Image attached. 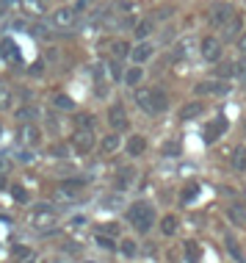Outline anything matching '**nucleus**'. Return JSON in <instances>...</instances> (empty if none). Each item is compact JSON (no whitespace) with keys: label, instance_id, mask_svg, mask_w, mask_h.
Instances as JSON below:
<instances>
[{"label":"nucleus","instance_id":"f257e3e1","mask_svg":"<svg viewBox=\"0 0 246 263\" xmlns=\"http://www.w3.org/2000/svg\"><path fill=\"white\" fill-rule=\"evenodd\" d=\"M136 103H138V108H141L144 114H163L169 108V97H166V91H160V89H138L136 91Z\"/></svg>","mask_w":246,"mask_h":263},{"label":"nucleus","instance_id":"f03ea898","mask_svg":"<svg viewBox=\"0 0 246 263\" xmlns=\"http://www.w3.org/2000/svg\"><path fill=\"white\" fill-rule=\"evenodd\" d=\"M128 222L136 227L138 233H147L155 222V211H152L150 202H133L128 208Z\"/></svg>","mask_w":246,"mask_h":263},{"label":"nucleus","instance_id":"7ed1b4c3","mask_svg":"<svg viewBox=\"0 0 246 263\" xmlns=\"http://www.w3.org/2000/svg\"><path fill=\"white\" fill-rule=\"evenodd\" d=\"M50 25L58 31H69V28L78 25V6H61L50 14Z\"/></svg>","mask_w":246,"mask_h":263},{"label":"nucleus","instance_id":"20e7f679","mask_svg":"<svg viewBox=\"0 0 246 263\" xmlns=\"http://www.w3.org/2000/svg\"><path fill=\"white\" fill-rule=\"evenodd\" d=\"M31 224L36 227V230L47 233V230H53V227L58 224V216H55L53 208H47V205H39V208L31 213Z\"/></svg>","mask_w":246,"mask_h":263},{"label":"nucleus","instance_id":"39448f33","mask_svg":"<svg viewBox=\"0 0 246 263\" xmlns=\"http://www.w3.org/2000/svg\"><path fill=\"white\" fill-rule=\"evenodd\" d=\"M19 144L28 147V150H33V147H39L42 144V130L33 122H28L19 127Z\"/></svg>","mask_w":246,"mask_h":263},{"label":"nucleus","instance_id":"423d86ee","mask_svg":"<svg viewBox=\"0 0 246 263\" xmlns=\"http://www.w3.org/2000/svg\"><path fill=\"white\" fill-rule=\"evenodd\" d=\"M233 14L235 11H233V6H230V3H216L213 9H210L208 17H210V25L221 28V25H227L230 20H233Z\"/></svg>","mask_w":246,"mask_h":263},{"label":"nucleus","instance_id":"0eeeda50","mask_svg":"<svg viewBox=\"0 0 246 263\" xmlns=\"http://www.w3.org/2000/svg\"><path fill=\"white\" fill-rule=\"evenodd\" d=\"M196 95H230V83L227 81H219V78H216V81H199L196 83Z\"/></svg>","mask_w":246,"mask_h":263},{"label":"nucleus","instance_id":"6e6552de","mask_svg":"<svg viewBox=\"0 0 246 263\" xmlns=\"http://www.w3.org/2000/svg\"><path fill=\"white\" fill-rule=\"evenodd\" d=\"M152 55H155V45H152L150 39H141V42H138V45L130 50L133 64H147V61L152 59Z\"/></svg>","mask_w":246,"mask_h":263},{"label":"nucleus","instance_id":"1a4fd4ad","mask_svg":"<svg viewBox=\"0 0 246 263\" xmlns=\"http://www.w3.org/2000/svg\"><path fill=\"white\" fill-rule=\"evenodd\" d=\"M202 59H205L208 64H216L221 59V42L216 36H205V39H202Z\"/></svg>","mask_w":246,"mask_h":263},{"label":"nucleus","instance_id":"9d476101","mask_svg":"<svg viewBox=\"0 0 246 263\" xmlns=\"http://www.w3.org/2000/svg\"><path fill=\"white\" fill-rule=\"evenodd\" d=\"M72 144H75V150H78V153H89L91 147H94V133L80 127V130L72 136Z\"/></svg>","mask_w":246,"mask_h":263},{"label":"nucleus","instance_id":"9b49d317","mask_svg":"<svg viewBox=\"0 0 246 263\" xmlns=\"http://www.w3.org/2000/svg\"><path fill=\"white\" fill-rule=\"evenodd\" d=\"M108 122H111V127H114V130H125V127H128V114H125L122 105H111Z\"/></svg>","mask_w":246,"mask_h":263},{"label":"nucleus","instance_id":"f8f14e48","mask_svg":"<svg viewBox=\"0 0 246 263\" xmlns=\"http://www.w3.org/2000/svg\"><path fill=\"white\" fill-rule=\"evenodd\" d=\"M224 130H227V119H213V122L205 127V144H213Z\"/></svg>","mask_w":246,"mask_h":263},{"label":"nucleus","instance_id":"ddd939ff","mask_svg":"<svg viewBox=\"0 0 246 263\" xmlns=\"http://www.w3.org/2000/svg\"><path fill=\"white\" fill-rule=\"evenodd\" d=\"M238 33H243V20L238 14H233V20L227 25H221V39H235Z\"/></svg>","mask_w":246,"mask_h":263},{"label":"nucleus","instance_id":"4468645a","mask_svg":"<svg viewBox=\"0 0 246 263\" xmlns=\"http://www.w3.org/2000/svg\"><path fill=\"white\" fill-rule=\"evenodd\" d=\"M11 100H14V91H11V86L0 78V111H9L11 108Z\"/></svg>","mask_w":246,"mask_h":263},{"label":"nucleus","instance_id":"2eb2a0df","mask_svg":"<svg viewBox=\"0 0 246 263\" xmlns=\"http://www.w3.org/2000/svg\"><path fill=\"white\" fill-rule=\"evenodd\" d=\"M144 150H147V139L144 136H130V141H128V155H130V158L141 155Z\"/></svg>","mask_w":246,"mask_h":263},{"label":"nucleus","instance_id":"dca6fc26","mask_svg":"<svg viewBox=\"0 0 246 263\" xmlns=\"http://www.w3.org/2000/svg\"><path fill=\"white\" fill-rule=\"evenodd\" d=\"M141 78H144L141 64H133L128 72H125V83H128V86H138V83H141Z\"/></svg>","mask_w":246,"mask_h":263},{"label":"nucleus","instance_id":"f3484780","mask_svg":"<svg viewBox=\"0 0 246 263\" xmlns=\"http://www.w3.org/2000/svg\"><path fill=\"white\" fill-rule=\"evenodd\" d=\"M105 28H116V31H128V28H133V20H130V17H108V20H105Z\"/></svg>","mask_w":246,"mask_h":263},{"label":"nucleus","instance_id":"a211bd4d","mask_svg":"<svg viewBox=\"0 0 246 263\" xmlns=\"http://www.w3.org/2000/svg\"><path fill=\"white\" fill-rule=\"evenodd\" d=\"M177 227H180V222H177V216H163V222H160V230H163V236H174L177 233Z\"/></svg>","mask_w":246,"mask_h":263},{"label":"nucleus","instance_id":"6ab92c4d","mask_svg":"<svg viewBox=\"0 0 246 263\" xmlns=\"http://www.w3.org/2000/svg\"><path fill=\"white\" fill-rule=\"evenodd\" d=\"M119 252H122L125 258H136V255H138V244L133 238H125L122 247H119Z\"/></svg>","mask_w":246,"mask_h":263},{"label":"nucleus","instance_id":"aec40b11","mask_svg":"<svg viewBox=\"0 0 246 263\" xmlns=\"http://www.w3.org/2000/svg\"><path fill=\"white\" fill-rule=\"evenodd\" d=\"M94 241H97V247H100V250H105V252H114V250H116L114 238H111V236H105V233H97Z\"/></svg>","mask_w":246,"mask_h":263},{"label":"nucleus","instance_id":"412c9836","mask_svg":"<svg viewBox=\"0 0 246 263\" xmlns=\"http://www.w3.org/2000/svg\"><path fill=\"white\" fill-rule=\"evenodd\" d=\"M199 114H202V105L199 103H188V105H182L180 119H194V117H199Z\"/></svg>","mask_w":246,"mask_h":263},{"label":"nucleus","instance_id":"4be33fe9","mask_svg":"<svg viewBox=\"0 0 246 263\" xmlns=\"http://www.w3.org/2000/svg\"><path fill=\"white\" fill-rule=\"evenodd\" d=\"M116 150H119V136H116V133L105 136V139H102V153L111 155V153H116Z\"/></svg>","mask_w":246,"mask_h":263},{"label":"nucleus","instance_id":"5701e85b","mask_svg":"<svg viewBox=\"0 0 246 263\" xmlns=\"http://www.w3.org/2000/svg\"><path fill=\"white\" fill-rule=\"evenodd\" d=\"M133 177H136V172H133V169H122V172L116 175L119 189H128V186H133Z\"/></svg>","mask_w":246,"mask_h":263},{"label":"nucleus","instance_id":"b1692460","mask_svg":"<svg viewBox=\"0 0 246 263\" xmlns=\"http://www.w3.org/2000/svg\"><path fill=\"white\" fill-rule=\"evenodd\" d=\"M152 28H155V23H152V20H144V23H138V28H136V36L138 39H147L152 33Z\"/></svg>","mask_w":246,"mask_h":263},{"label":"nucleus","instance_id":"393cba45","mask_svg":"<svg viewBox=\"0 0 246 263\" xmlns=\"http://www.w3.org/2000/svg\"><path fill=\"white\" fill-rule=\"evenodd\" d=\"M53 103L58 105V108H67V111H72V108H75V100H72V97H67V95H55V97H53Z\"/></svg>","mask_w":246,"mask_h":263},{"label":"nucleus","instance_id":"a878e982","mask_svg":"<svg viewBox=\"0 0 246 263\" xmlns=\"http://www.w3.org/2000/svg\"><path fill=\"white\" fill-rule=\"evenodd\" d=\"M233 166H235V169H243V166H246V150H241V147H238V150L233 153Z\"/></svg>","mask_w":246,"mask_h":263},{"label":"nucleus","instance_id":"bb28decb","mask_svg":"<svg viewBox=\"0 0 246 263\" xmlns=\"http://www.w3.org/2000/svg\"><path fill=\"white\" fill-rule=\"evenodd\" d=\"M102 205H105V208H111V211H116V208H122V197L111 194V197H105V200H102Z\"/></svg>","mask_w":246,"mask_h":263},{"label":"nucleus","instance_id":"cd10ccee","mask_svg":"<svg viewBox=\"0 0 246 263\" xmlns=\"http://www.w3.org/2000/svg\"><path fill=\"white\" fill-rule=\"evenodd\" d=\"M196 197H199V186H188L182 191V202L186 205H191V200H196Z\"/></svg>","mask_w":246,"mask_h":263},{"label":"nucleus","instance_id":"c85d7f7f","mask_svg":"<svg viewBox=\"0 0 246 263\" xmlns=\"http://www.w3.org/2000/svg\"><path fill=\"white\" fill-rule=\"evenodd\" d=\"M0 55L14 59V42H11V39H3V42H0Z\"/></svg>","mask_w":246,"mask_h":263},{"label":"nucleus","instance_id":"c756f323","mask_svg":"<svg viewBox=\"0 0 246 263\" xmlns=\"http://www.w3.org/2000/svg\"><path fill=\"white\" fill-rule=\"evenodd\" d=\"M186 252H188V263H199V250H196L194 241H188V244H186Z\"/></svg>","mask_w":246,"mask_h":263},{"label":"nucleus","instance_id":"7c9ffc66","mask_svg":"<svg viewBox=\"0 0 246 263\" xmlns=\"http://www.w3.org/2000/svg\"><path fill=\"white\" fill-rule=\"evenodd\" d=\"M230 216H233V222H238V224H243L246 222V208H230Z\"/></svg>","mask_w":246,"mask_h":263},{"label":"nucleus","instance_id":"2f4dec72","mask_svg":"<svg viewBox=\"0 0 246 263\" xmlns=\"http://www.w3.org/2000/svg\"><path fill=\"white\" fill-rule=\"evenodd\" d=\"M31 250H28V247H14V258L17 260H31Z\"/></svg>","mask_w":246,"mask_h":263},{"label":"nucleus","instance_id":"473e14b6","mask_svg":"<svg viewBox=\"0 0 246 263\" xmlns=\"http://www.w3.org/2000/svg\"><path fill=\"white\" fill-rule=\"evenodd\" d=\"M133 50V47L130 45H125V42H116V45H114V55H116V59H122V55H128Z\"/></svg>","mask_w":246,"mask_h":263},{"label":"nucleus","instance_id":"72a5a7b5","mask_svg":"<svg viewBox=\"0 0 246 263\" xmlns=\"http://www.w3.org/2000/svg\"><path fill=\"white\" fill-rule=\"evenodd\" d=\"M17 3H19V0H0V17H6V14H9Z\"/></svg>","mask_w":246,"mask_h":263},{"label":"nucleus","instance_id":"f704fd0d","mask_svg":"<svg viewBox=\"0 0 246 263\" xmlns=\"http://www.w3.org/2000/svg\"><path fill=\"white\" fill-rule=\"evenodd\" d=\"M111 78H116V81L122 78V81H125V72H122V64H119V61H111Z\"/></svg>","mask_w":246,"mask_h":263},{"label":"nucleus","instance_id":"c9c22d12","mask_svg":"<svg viewBox=\"0 0 246 263\" xmlns=\"http://www.w3.org/2000/svg\"><path fill=\"white\" fill-rule=\"evenodd\" d=\"M235 72V64H224V67L216 69V75H221V78H227V75H233Z\"/></svg>","mask_w":246,"mask_h":263},{"label":"nucleus","instance_id":"e433bc0d","mask_svg":"<svg viewBox=\"0 0 246 263\" xmlns=\"http://www.w3.org/2000/svg\"><path fill=\"white\" fill-rule=\"evenodd\" d=\"M11 194L17 197L19 202H25V200H28V191H25V189H19V186H14V189H11Z\"/></svg>","mask_w":246,"mask_h":263},{"label":"nucleus","instance_id":"4c0bfd02","mask_svg":"<svg viewBox=\"0 0 246 263\" xmlns=\"http://www.w3.org/2000/svg\"><path fill=\"white\" fill-rule=\"evenodd\" d=\"M227 244H230V252H233V258H235V260H241V250H238V247H235L233 236H227Z\"/></svg>","mask_w":246,"mask_h":263},{"label":"nucleus","instance_id":"58836bf2","mask_svg":"<svg viewBox=\"0 0 246 263\" xmlns=\"http://www.w3.org/2000/svg\"><path fill=\"white\" fill-rule=\"evenodd\" d=\"M78 125H80V127H89V130H91V127H94V119H91V117H78Z\"/></svg>","mask_w":246,"mask_h":263},{"label":"nucleus","instance_id":"ea45409f","mask_svg":"<svg viewBox=\"0 0 246 263\" xmlns=\"http://www.w3.org/2000/svg\"><path fill=\"white\" fill-rule=\"evenodd\" d=\"M238 53H243V55H246V31L241 33V36H238Z\"/></svg>","mask_w":246,"mask_h":263},{"label":"nucleus","instance_id":"a19ab883","mask_svg":"<svg viewBox=\"0 0 246 263\" xmlns=\"http://www.w3.org/2000/svg\"><path fill=\"white\" fill-rule=\"evenodd\" d=\"M33 114H36V111H33V108H23V111H17V117H23V119H31Z\"/></svg>","mask_w":246,"mask_h":263},{"label":"nucleus","instance_id":"79ce46f5","mask_svg":"<svg viewBox=\"0 0 246 263\" xmlns=\"http://www.w3.org/2000/svg\"><path fill=\"white\" fill-rule=\"evenodd\" d=\"M3 158H6V155H0V172L6 169V161H3Z\"/></svg>","mask_w":246,"mask_h":263},{"label":"nucleus","instance_id":"37998d69","mask_svg":"<svg viewBox=\"0 0 246 263\" xmlns=\"http://www.w3.org/2000/svg\"><path fill=\"white\" fill-rule=\"evenodd\" d=\"M6 186V183H3V175H0V189H3Z\"/></svg>","mask_w":246,"mask_h":263},{"label":"nucleus","instance_id":"c03bdc74","mask_svg":"<svg viewBox=\"0 0 246 263\" xmlns=\"http://www.w3.org/2000/svg\"><path fill=\"white\" fill-rule=\"evenodd\" d=\"M64 3H75V0H64Z\"/></svg>","mask_w":246,"mask_h":263},{"label":"nucleus","instance_id":"a18cd8bd","mask_svg":"<svg viewBox=\"0 0 246 263\" xmlns=\"http://www.w3.org/2000/svg\"><path fill=\"white\" fill-rule=\"evenodd\" d=\"M243 130H246V122H243Z\"/></svg>","mask_w":246,"mask_h":263},{"label":"nucleus","instance_id":"49530a36","mask_svg":"<svg viewBox=\"0 0 246 263\" xmlns=\"http://www.w3.org/2000/svg\"><path fill=\"white\" fill-rule=\"evenodd\" d=\"M86 263H91V260H86Z\"/></svg>","mask_w":246,"mask_h":263}]
</instances>
